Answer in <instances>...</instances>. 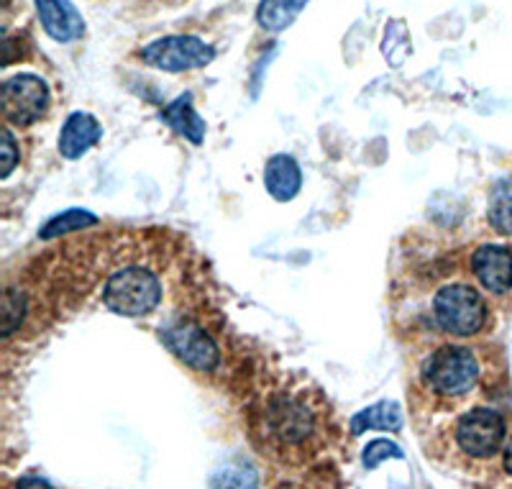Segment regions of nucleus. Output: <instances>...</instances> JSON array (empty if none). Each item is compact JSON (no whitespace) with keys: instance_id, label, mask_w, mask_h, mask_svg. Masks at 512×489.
Segmentation results:
<instances>
[{"instance_id":"21","label":"nucleus","mask_w":512,"mask_h":489,"mask_svg":"<svg viewBox=\"0 0 512 489\" xmlns=\"http://www.w3.org/2000/svg\"><path fill=\"white\" fill-rule=\"evenodd\" d=\"M502 461H505L507 474H510V477H512V438H510V441H507V446H505V456H502Z\"/></svg>"},{"instance_id":"20","label":"nucleus","mask_w":512,"mask_h":489,"mask_svg":"<svg viewBox=\"0 0 512 489\" xmlns=\"http://www.w3.org/2000/svg\"><path fill=\"white\" fill-rule=\"evenodd\" d=\"M16 164H18V146H16V139H13L11 129H6L3 131V172H0V177L8 180L13 169H16Z\"/></svg>"},{"instance_id":"6","label":"nucleus","mask_w":512,"mask_h":489,"mask_svg":"<svg viewBox=\"0 0 512 489\" xmlns=\"http://www.w3.org/2000/svg\"><path fill=\"white\" fill-rule=\"evenodd\" d=\"M456 446L472 459H489L502 449L505 420L492 408H474L459 418L454 428Z\"/></svg>"},{"instance_id":"5","label":"nucleus","mask_w":512,"mask_h":489,"mask_svg":"<svg viewBox=\"0 0 512 489\" xmlns=\"http://www.w3.org/2000/svg\"><path fill=\"white\" fill-rule=\"evenodd\" d=\"M213 57H216V49L198 36H164L141 49V59L146 65L164 72L198 70V67L210 65Z\"/></svg>"},{"instance_id":"19","label":"nucleus","mask_w":512,"mask_h":489,"mask_svg":"<svg viewBox=\"0 0 512 489\" xmlns=\"http://www.w3.org/2000/svg\"><path fill=\"white\" fill-rule=\"evenodd\" d=\"M21 318H24V297L21 292L8 290L6 303H3V336H11L21 326Z\"/></svg>"},{"instance_id":"10","label":"nucleus","mask_w":512,"mask_h":489,"mask_svg":"<svg viewBox=\"0 0 512 489\" xmlns=\"http://www.w3.org/2000/svg\"><path fill=\"white\" fill-rule=\"evenodd\" d=\"M41 26L59 44H70L85 34V21L70 0H34Z\"/></svg>"},{"instance_id":"16","label":"nucleus","mask_w":512,"mask_h":489,"mask_svg":"<svg viewBox=\"0 0 512 489\" xmlns=\"http://www.w3.org/2000/svg\"><path fill=\"white\" fill-rule=\"evenodd\" d=\"M489 223L497 233H512V180L497 182L489 195Z\"/></svg>"},{"instance_id":"2","label":"nucleus","mask_w":512,"mask_h":489,"mask_svg":"<svg viewBox=\"0 0 512 489\" xmlns=\"http://www.w3.org/2000/svg\"><path fill=\"white\" fill-rule=\"evenodd\" d=\"M423 382L441 397H464L479 382V359L466 346H441L428 356L423 367Z\"/></svg>"},{"instance_id":"7","label":"nucleus","mask_w":512,"mask_h":489,"mask_svg":"<svg viewBox=\"0 0 512 489\" xmlns=\"http://www.w3.org/2000/svg\"><path fill=\"white\" fill-rule=\"evenodd\" d=\"M0 103H3V116L8 123L16 126H29L39 121L49 108V88L47 82L36 75H16L3 82L0 88Z\"/></svg>"},{"instance_id":"17","label":"nucleus","mask_w":512,"mask_h":489,"mask_svg":"<svg viewBox=\"0 0 512 489\" xmlns=\"http://www.w3.org/2000/svg\"><path fill=\"white\" fill-rule=\"evenodd\" d=\"M98 218L88 210H64L62 216L52 218L47 226L41 228L39 236L41 239H57V236H64V233H72V231H80V228H88L95 226Z\"/></svg>"},{"instance_id":"15","label":"nucleus","mask_w":512,"mask_h":489,"mask_svg":"<svg viewBox=\"0 0 512 489\" xmlns=\"http://www.w3.org/2000/svg\"><path fill=\"white\" fill-rule=\"evenodd\" d=\"M308 6V0H262L256 21L267 31H282L300 16V11Z\"/></svg>"},{"instance_id":"8","label":"nucleus","mask_w":512,"mask_h":489,"mask_svg":"<svg viewBox=\"0 0 512 489\" xmlns=\"http://www.w3.org/2000/svg\"><path fill=\"white\" fill-rule=\"evenodd\" d=\"M164 344L180 361H185L190 369L198 372H213L221 364V351H218L216 341L192 321H177L167 326L164 331Z\"/></svg>"},{"instance_id":"3","label":"nucleus","mask_w":512,"mask_h":489,"mask_svg":"<svg viewBox=\"0 0 512 489\" xmlns=\"http://www.w3.org/2000/svg\"><path fill=\"white\" fill-rule=\"evenodd\" d=\"M162 300V285L149 267H123L111 274L103 287L105 308L128 318L152 313Z\"/></svg>"},{"instance_id":"9","label":"nucleus","mask_w":512,"mask_h":489,"mask_svg":"<svg viewBox=\"0 0 512 489\" xmlns=\"http://www.w3.org/2000/svg\"><path fill=\"white\" fill-rule=\"evenodd\" d=\"M472 269L489 292L502 295L512 287V251L497 244H484L474 251Z\"/></svg>"},{"instance_id":"13","label":"nucleus","mask_w":512,"mask_h":489,"mask_svg":"<svg viewBox=\"0 0 512 489\" xmlns=\"http://www.w3.org/2000/svg\"><path fill=\"white\" fill-rule=\"evenodd\" d=\"M162 118L177 131V134H182L187 141H192V144H200V141H203L205 121L195 113V108H192L190 93L180 95L175 103H169L162 111Z\"/></svg>"},{"instance_id":"1","label":"nucleus","mask_w":512,"mask_h":489,"mask_svg":"<svg viewBox=\"0 0 512 489\" xmlns=\"http://www.w3.org/2000/svg\"><path fill=\"white\" fill-rule=\"evenodd\" d=\"M254 436L264 454L280 461H308L328 438V405L308 387L277 390L254 415Z\"/></svg>"},{"instance_id":"18","label":"nucleus","mask_w":512,"mask_h":489,"mask_svg":"<svg viewBox=\"0 0 512 489\" xmlns=\"http://www.w3.org/2000/svg\"><path fill=\"white\" fill-rule=\"evenodd\" d=\"M402 456L405 454H402V449L397 443L379 438V441H372L367 449H364V466H367V469H377L384 459H402Z\"/></svg>"},{"instance_id":"11","label":"nucleus","mask_w":512,"mask_h":489,"mask_svg":"<svg viewBox=\"0 0 512 489\" xmlns=\"http://www.w3.org/2000/svg\"><path fill=\"white\" fill-rule=\"evenodd\" d=\"M100 136H103V129L90 113H72L59 134V154L64 159H80L82 154L93 149V144H98Z\"/></svg>"},{"instance_id":"12","label":"nucleus","mask_w":512,"mask_h":489,"mask_svg":"<svg viewBox=\"0 0 512 489\" xmlns=\"http://www.w3.org/2000/svg\"><path fill=\"white\" fill-rule=\"evenodd\" d=\"M264 185H267L269 195L280 203L295 198L300 193V185H303V172L297 167V162L287 154H277L267 162L264 169Z\"/></svg>"},{"instance_id":"14","label":"nucleus","mask_w":512,"mask_h":489,"mask_svg":"<svg viewBox=\"0 0 512 489\" xmlns=\"http://www.w3.org/2000/svg\"><path fill=\"white\" fill-rule=\"evenodd\" d=\"M402 413L397 402H377L372 408H364L351 418V433L361 436L364 431H400Z\"/></svg>"},{"instance_id":"4","label":"nucleus","mask_w":512,"mask_h":489,"mask_svg":"<svg viewBox=\"0 0 512 489\" xmlns=\"http://www.w3.org/2000/svg\"><path fill=\"white\" fill-rule=\"evenodd\" d=\"M433 318L451 336H474L487 323V305L469 285H446L433 297Z\"/></svg>"}]
</instances>
